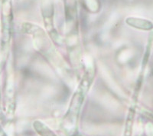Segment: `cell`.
Here are the masks:
<instances>
[{
  "instance_id": "cell-1",
  "label": "cell",
  "mask_w": 153,
  "mask_h": 136,
  "mask_svg": "<svg viewBox=\"0 0 153 136\" xmlns=\"http://www.w3.org/2000/svg\"><path fill=\"white\" fill-rule=\"evenodd\" d=\"M126 23L131 26L136 27L137 29L143 30H150L153 28V24L149 21L143 19H136V18H129L127 19Z\"/></svg>"
}]
</instances>
